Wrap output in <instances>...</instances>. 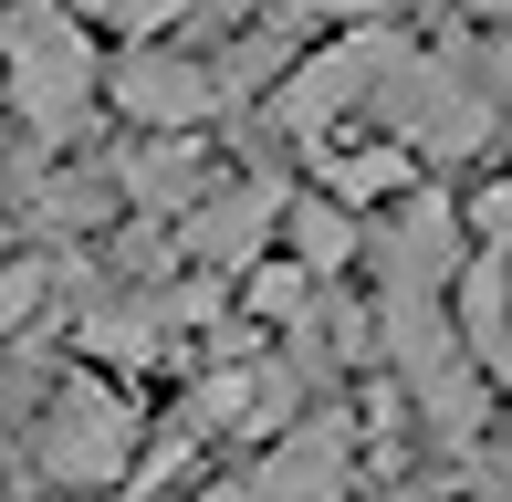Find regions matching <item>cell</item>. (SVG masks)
Here are the masks:
<instances>
[{
	"instance_id": "6da1fadb",
	"label": "cell",
	"mask_w": 512,
	"mask_h": 502,
	"mask_svg": "<svg viewBox=\"0 0 512 502\" xmlns=\"http://www.w3.org/2000/svg\"><path fill=\"white\" fill-rule=\"evenodd\" d=\"M0 74H11V116L42 147H63V136L95 116V32L63 0H21L0 21Z\"/></svg>"
},
{
	"instance_id": "7a4b0ae2",
	"label": "cell",
	"mask_w": 512,
	"mask_h": 502,
	"mask_svg": "<svg viewBox=\"0 0 512 502\" xmlns=\"http://www.w3.org/2000/svg\"><path fill=\"white\" fill-rule=\"evenodd\" d=\"M32 450H42V471H53L63 492H95V482H115V471L136 461V419H126V398H105V387H63V398L42 408Z\"/></svg>"
},
{
	"instance_id": "3957f363",
	"label": "cell",
	"mask_w": 512,
	"mask_h": 502,
	"mask_svg": "<svg viewBox=\"0 0 512 502\" xmlns=\"http://www.w3.org/2000/svg\"><path fill=\"white\" fill-rule=\"evenodd\" d=\"M460 210L439 189H398V210H387V231H377V283L387 293H450L460 283Z\"/></svg>"
},
{
	"instance_id": "277c9868",
	"label": "cell",
	"mask_w": 512,
	"mask_h": 502,
	"mask_svg": "<svg viewBox=\"0 0 512 502\" xmlns=\"http://www.w3.org/2000/svg\"><path fill=\"white\" fill-rule=\"evenodd\" d=\"M220 95H230V84L209 74L199 53H168V42H136V53L115 63V105H126L136 126H157V136L209 126V116H220Z\"/></svg>"
},
{
	"instance_id": "5b68a950",
	"label": "cell",
	"mask_w": 512,
	"mask_h": 502,
	"mask_svg": "<svg viewBox=\"0 0 512 502\" xmlns=\"http://www.w3.org/2000/svg\"><path fill=\"white\" fill-rule=\"evenodd\" d=\"M345 461H356L345 419H293L283 450L262 461V502H335L345 492Z\"/></svg>"
},
{
	"instance_id": "8992f818",
	"label": "cell",
	"mask_w": 512,
	"mask_h": 502,
	"mask_svg": "<svg viewBox=\"0 0 512 502\" xmlns=\"http://www.w3.org/2000/svg\"><path fill=\"white\" fill-rule=\"evenodd\" d=\"M272 210H283V199L262 189V178H241V189H220V199H199L189 210V241L199 262H251V251H262V231H272Z\"/></svg>"
},
{
	"instance_id": "52a82bcc",
	"label": "cell",
	"mask_w": 512,
	"mask_h": 502,
	"mask_svg": "<svg viewBox=\"0 0 512 502\" xmlns=\"http://www.w3.org/2000/svg\"><path fill=\"white\" fill-rule=\"evenodd\" d=\"M126 199H136V210H178V220H189L209 199V157L189 147V136H157V147L126 157Z\"/></svg>"
},
{
	"instance_id": "ba28073f",
	"label": "cell",
	"mask_w": 512,
	"mask_h": 502,
	"mask_svg": "<svg viewBox=\"0 0 512 502\" xmlns=\"http://www.w3.org/2000/svg\"><path fill=\"white\" fill-rule=\"evenodd\" d=\"M345 251H356V231H345L335 210H293V262H304L314 283H324V272L345 262Z\"/></svg>"
},
{
	"instance_id": "9c48e42d",
	"label": "cell",
	"mask_w": 512,
	"mask_h": 502,
	"mask_svg": "<svg viewBox=\"0 0 512 502\" xmlns=\"http://www.w3.org/2000/svg\"><path fill=\"white\" fill-rule=\"evenodd\" d=\"M272 21H377V0H272Z\"/></svg>"
},
{
	"instance_id": "30bf717a",
	"label": "cell",
	"mask_w": 512,
	"mask_h": 502,
	"mask_svg": "<svg viewBox=\"0 0 512 502\" xmlns=\"http://www.w3.org/2000/svg\"><path fill=\"white\" fill-rule=\"evenodd\" d=\"M199 11V0H105V21H126V32H157V21Z\"/></svg>"
},
{
	"instance_id": "8fae6325",
	"label": "cell",
	"mask_w": 512,
	"mask_h": 502,
	"mask_svg": "<svg viewBox=\"0 0 512 502\" xmlns=\"http://www.w3.org/2000/svg\"><path fill=\"white\" fill-rule=\"evenodd\" d=\"M471 74H481V105H512V42H492Z\"/></svg>"
},
{
	"instance_id": "7c38bea8",
	"label": "cell",
	"mask_w": 512,
	"mask_h": 502,
	"mask_svg": "<svg viewBox=\"0 0 512 502\" xmlns=\"http://www.w3.org/2000/svg\"><path fill=\"white\" fill-rule=\"evenodd\" d=\"M21 314H32V272H11V283H0V325H21Z\"/></svg>"
},
{
	"instance_id": "4fadbf2b",
	"label": "cell",
	"mask_w": 512,
	"mask_h": 502,
	"mask_svg": "<svg viewBox=\"0 0 512 502\" xmlns=\"http://www.w3.org/2000/svg\"><path fill=\"white\" fill-rule=\"evenodd\" d=\"M471 11H481V21H512V0H471Z\"/></svg>"
},
{
	"instance_id": "5bb4252c",
	"label": "cell",
	"mask_w": 512,
	"mask_h": 502,
	"mask_svg": "<svg viewBox=\"0 0 512 502\" xmlns=\"http://www.w3.org/2000/svg\"><path fill=\"white\" fill-rule=\"evenodd\" d=\"M0 450H11V429H0Z\"/></svg>"
}]
</instances>
